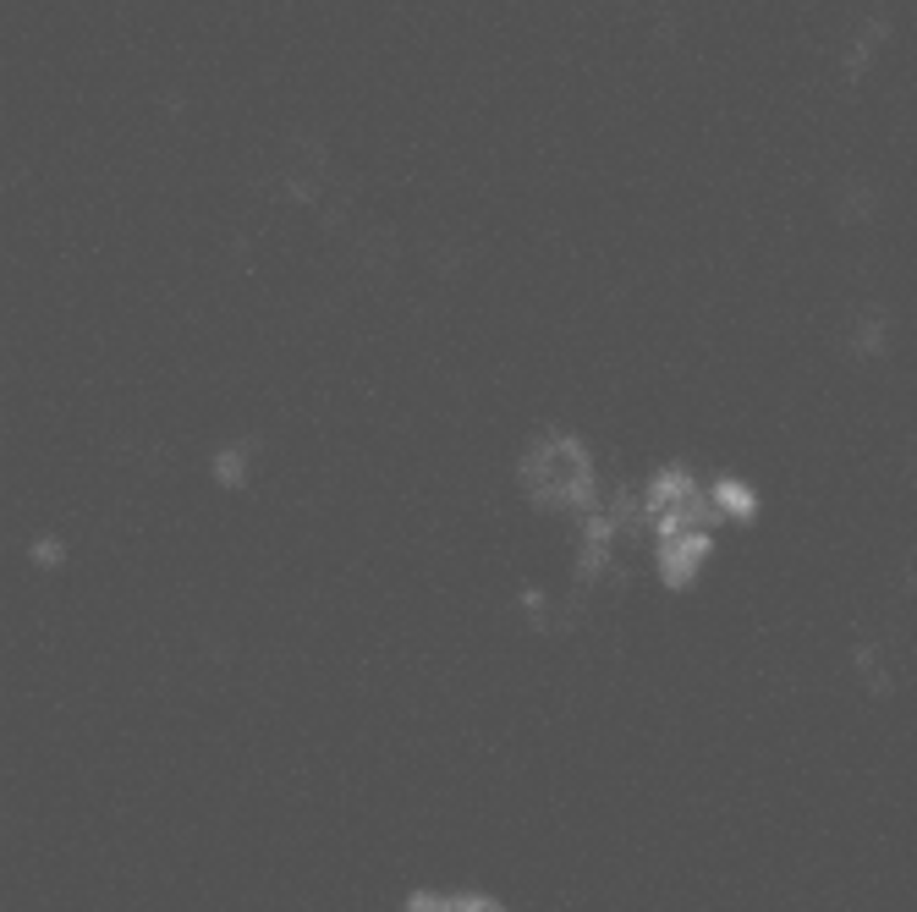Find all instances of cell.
Listing matches in <instances>:
<instances>
[{
    "instance_id": "1",
    "label": "cell",
    "mask_w": 917,
    "mask_h": 912,
    "mask_svg": "<svg viewBox=\"0 0 917 912\" xmlns=\"http://www.w3.org/2000/svg\"><path fill=\"white\" fill-rule=\"evenodd\" d=\"M435 912H494L489 902H440Z\"/></svg>"
}]
</instances>
